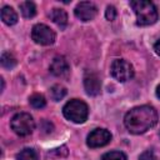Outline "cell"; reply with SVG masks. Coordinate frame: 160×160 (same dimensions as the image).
<instances>
[{"instance_id":"cell-13","label":"cell","mask_w":160,"mask_h":160,"mask_svg":"<svg viewBox=\"0 0 160 160\" xmlns=\"http://www.w3.org/2000/svg\"><path fill=\"white\" fill-rule=\"evenodd\" d=\"M20 11L22 14L24 18L26 19H30L32 16H35L36 14V6L32 1H24L20 4Z\"/></svg>"},{"instance_id":"cell-21","label":"cell","mask_w":160,"mask_h":160,"mask_svg":"<svg viewBox=\"0 0 160 160\" xmlns=\"http://www.w3.org/2000/svg\"><path fill=\"white\" fill-rule=\"evenodd\" d=\"M154 50H155V52H156V54L160 56V39H159V40L155 42V45H154Z\"/></svg>"},{"instance_id":"cell-5","label":"cell","mask_w":160,"mask_h":160,"mask_svg":"<svg viewBox=\"0 0 160 160\" xmlns=\"http://www.w3.org/2000/svg\"><path fill=\"white\" fill-rule=\"evenodd\" d=\"M110 72H111L112 78H115L118 81L125 82V81L132 79V76H134V68H132V65L129 61H126L124 59H116L111 64Z\"/></svg>"},{"instance_id":"cell-17","label":"cell","mask_w":160,"mask_h":160,"mask_svg":"<svg viewBox=\"0 0 160 160\" xmlns=\"http://www.w3.org/2000/svg\"><path fill=\"white\" fill-rule=\"evenodd\" d=\"M29 102H30V105H31L32 108H35V109H42V108L46 105L45 98H44L42 95H40V94H34V95H31V96L29 98Z\"/></svg>"},{"instance_id":"cell-1","label":"cell","mask_w":160,"mask_h":160,"mask_svg":"<svg viewBox=\"0 0 160 160\" xmlns=\"http://www.w3.org/2000/svg\"><path fill=\"white\" fill-rule=\"evenodd\" d=\"M158 122V112L152 106L141 105L126 112L124 124L131 134H144Z\"/></svg>"},{"instance_id":"cell-6","label":"cell","mask_w":160,"mask_h":160,"mask_svg":"<svg viewBox=\"0 0 160 160\" xmlns=\"http://www.w3.org/2000/svg\"><path fill=\"white\" fill-rule=\"evenodd\" d=\"M31 39L39 45H51L54 44L56 35L45 24H36L31 30Z\"/></svg>"},{"instance_id":"cell-9","label":"cell","mask_w":160,"mask_h":160,"mask_svg":"<svg viewBox=\"0 0 160 160\" xmlns=\"http://www.w3.org/2000/svg\"><path fill=\"white\" fill-rule=\"evenodd\" d=\"M84 88L88 95L96 96L101 91V81L95 72H86L84 76Z\"/></svg>"},{"instance_id":"cell-10","label":"cell","mask_w":160,"mask_h":160,"mask_svg":"<svg viewBox=\"0 0 160 160\" xmlns=\"http://www.w3.org/2000/svg\"><path fill=\"white\" fill-rule=\"evenodd\" d=\"M70 71L68 60L64 56H56L50 64V72L55 76H66Z\"/></svg>"},{"instance_id":"cell-2","label":"cell","mask_w":160,"mask_h":160,"mask_svg":"<svg viewBox=\"0 0 160 160\" xmlns=\"http://www.w3.org/2000/svg\"><path fill=\"white\" fill-rule=\"evenodd\" d=\"M130 6L136 14V22L141 26H148L156 22L159 18V12L156 6L148 0H132L130 1Z\"/></svg>"},{"instance_id":"cell-4","label":"cell","mask_w":160,"mask_h":160,"mask_svg":"<svg viewBox=\"0 0 160 160\" xmlns=\"http://www.w3.org/2000/svg\"><path fill=\"white\" fill-rule=\"evenodd\" d=\"M10 126L15 134L19 136H28L35 129V121L32 116L28 112H19L12 116L10 121Z\"/></svg>"},{"instance_id":"cell-22","label":"cell","mask_w":160,"mask_h":160,"mask_svg":"<svg viewBox=\"0 0 160 160\" xmlns=\"http://www.w3.org/2000/svg\"><path fill=\"white\" fill-rule=\"evenodd\" d=\"M156 96L160 99V85H158V88H156Z\"/></svg>"},{"instance_id":"cell-18","label":"cell","mask_w":160,"mask_h":160,"mask_svg":"<svg viewBox=\"0 0 160 160\" xmlns=\"http://www.w3.org/2000/svg\"><path fill=\"white\" fill-rule=\"evenodd\" d=\"M101 160H128L126 155L121 151H109L102 155Z\"/></svg>"},{"instance_id":"cell-3","label":"cell","mask_w":160,"mask_h":160,"mask_svg":"<svg viewBox=\"0 0 160 160\" xmlns=\"http://www.w3.org/2000/svg\"><path fill=\"white\" fill-rule=\"evenodd\" d=\"M62 114L68 120H70L75 124H81L88 119L89 108L82 100L72 99L64 105Z\"/></svg>"},{"instance_id":"cell-7","label":"cell","mask_w":160,"mask_h":160,"mask_svg":"<svg viewBox=\"0 0 160 160\" xmlns=\"http://www.w3.org/2000/svg\"><path fill=\"white\" fill-rule=\"evenodd\" d=\"M111 134L106 129H95L88 135L86 144L90 148H101L110 142Z\"/></svg>"},{"instance_id":"cell-15","label":"cell","mask_w":160,"mask_h":160,"mask_svg":"<svg viewBox=\"0 0 160 160\" xmlns=\"http://www.w3.org/2000/svg\"><path fill=\"white\" fill-rule=\"evenodd\" d=\"M65 95H66V89L61 85H54L50 89V98L54 101H60Z\"/></svg>"},{"instance_id":"cell-11","label":"cell","mask_w":160,"mask_h":160,"mask_svg":"<svg viewBox=\"0 0 160 160\" xmlns=\"http://www.w3.org/2000/svg\"><path fill=\"white\" fill-rule=\"evenodd\" d=\"M49 16L60 29H65L66 28V25H68V14H66L65 10L55 8V9H52L50 11Z\"/></svg>"},{"instance_id":"cell-16","label":"cell","mask_w":160,"mask_h":160,"mask_svg":"<svg viewBox=\"0 0 160 160\" xmlns=\"http://www.w3.org/2000/svg\"><path fill=\"white\" fill-rule=\"evenodd\" d=\"M1 65L5 69H12L16 65V59L11 52H4L1 55Z\"/></svg>"},{"instance_id":"cell-8","label":"cell","mask_w":160,"mask_h":160,"mask_svg":"<svg viewBox=\"0 0 160 160\" xmlns=\"http://www.w3.org/2000/svg\"><path fill=\"white\" fill-rule=\"evenodd\" d=\"M74 12H75V16L81 21H90L96 16L98 8L90 1H81L76 5Z\"/></svg>"},{"instance_id":"cell-19","label":"cell","mask_w":160,"mask_h":160,"mask_svg":"<svg viewBox=\"0 0 160 160\" xmlns=\"http://www.w3.org/2000/svg\"><path fill=\"white\" fill-rule=\"evenodd\" d=\"M105 18L109 20V21H112L115 18H116V9L111 5H109L105 10Z\"/></svg>"},{"instance_id":"cell-12","label":"cell","mask_w":160,"mask_h":160,"mask_svg":"<svg viewBox=\"0 0 160 160\" xmlns=\"http://www.w3.org/2000/svg\"><path fill=\"white\" fill-rule=\"evenodd\" d=\"M1 20L6 25H14L18 21V14L11 6H4L1 9Z\"/></svg>"},{"instance_id":"cell-14","label":"cell","mask_w":160,"mask_h":160,"mask_svg":"<svg viewBox=\"0 0 160 160\" xmlns=\"http://www.w3.org/2000/svg\"><path fill=\"white\" fill-rule=\"evenodd\" d=\"M16 160H39V156L34 149L26 148V149H22L16 155Z\"/></svg>"},{"instance_id":"cell-20","label":"cell","mask_w":160,"mask_h":160,"mask_svg":"<svg viewBox=\"0 0 160 160\" xmlns=\"http://www.w3.org/2000/svg\"><path fill=\"white\" fill-rule=\"evenodd\" d=\"M139 160H156V156H155L154 151L150 149V150L144 151V152L139 156Z\"/></svg>"}]
</instances>
